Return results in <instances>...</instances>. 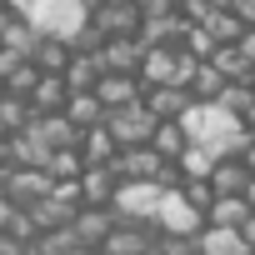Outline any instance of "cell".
I'll return each mask as SVG.
<instances>
[{"label":"cell","mask_w":255,"mask_h":255,"mask_svg":"<svg viewBox=\"0 0 255 255\" xmlns=\"http://www.w3.org/2000/svg\"><path fill=\"white\" fill-rule=\"evenodd\" d=\"M240 120H245V130H250V135H255V100H250V110H245V115H240Z\"/></svg>","instance_id":"31"},{"label":"cell","mask_w":255,"mask_h":255,"mask_svg":"<svg viewBox=\"0 0 255 255\" xmlns=\"http://www.w3.org/2000/svg\"><path fill=\"white\" fill-rule=\"evenodd\" d=\"M40 75H45V70H40L35 60H15V65H10V75H5V90L30 100V95H35V85H40Z\"/></svg>","instance_id":"24"},{"label":"cell","mask_w":255,"mask_h":255,"mask_svg":"<svg viewBox=\"0 0 255 255\" xmlns=\"http://www.w3.org/2000/svg\"><path fill=\"white\" fill-rule=\"evenodd\" d=\"M65 115L80 125V130H95V125H105V105H100V95L95 90H80V95H70V105H65Z\"/></svg>","instance_id":"19"},{"label":"cell","mask_w":255,"mask_h":255,"mask_svg":"<svg viewBox=\"0 0 255 255\" xmlns=\"http://www.w3.org/2000/svg\"><path fill=\"white\" fill-rule=\"evenodd\" d=\"M225 85H230V80H225V75H220V70L210 65V60H200V70H195V85H190V95H195V100H220V90H225Z\"/></svg>","instance_id":"26"},{"label":"cell","mask_w":255,"mask_h":255,"mask_svg":"<svg viewBox=\"0 0 255 255\" xmlns=\"http://www.w3.org/2000/svg\"><path fill=\"white\" fill-rule=\"evenodd\" d=\"M250 180H255V170L245 165V160H220L215 165V175H210V185H215V195H245L250 190Z\"/></svg>","instance_id":"15"},{"label":"cell","mask_w":255,"mask_h":255,"mask_svg":"<svg viewBox=\"0 0 255 255\" xmlns=\"http://www.w3.org/2000/svg\"><path fill=\"white\" fill-rule=\"evenodd\" d=\"M0 95H5V80H0Z\"/></svg>","instance_id":"34"},{"label":"cell","mask_w":255,"mask_h":255,"mask_svg":"<svg viewBox=\"0 0 255 255\" xmlns=\"http://www.w3.org/2000/svg\"><path fill=\"white\" fill-rule=\"evenodd\" d=\"M70 40H60V35H40V45H35V65L45 70V75H65V65H70Z\"/></svg>","instance_id":"21"},{"label":"cell","mask_w":255,"mask_h":255,"mask_svg":"<svg viewBox=\"0 0 255 255\" xmlns=\"http://www.w3.org/2000/svg\"><path fill=\"white\" fill-rule=\"evenodd\" d=\"M75 255H105V250H95V245H80V250H75Z\"/></svg>","instance_id":"32"},{"label":"cell","mask_w":255,"mask_h":255,"mask_svg":"<svg viewBox=\"0 0 255 255\" xmlns=\"http://www.w3.org/2000/svg\"><path fill=\"white\" fill-rule=\"evenodd\" d=\"M90 25H95L105 40H115V35H140L145 15H140V5H135V0H100V5H95V15H90Z\"/></svg>","instance_id":"4"},{"label":"cell","mask_w":255,"mask_h":255,"mask_svg":"<svg viewBox=\"0 0 255 255\" xmlns=\"http://www.w3.org/2000/svg\"><path fill=\"white\" fill-rule=\"evenodd\" d=\"M195 245H200V255H255L250 240L240 230H230V225H205L195 235Z\"/></svg>","instance_id":"10"},{"label":"cell","mask_w":255,"mask_h":255,"mask_svg":"<svg viewBox=\"0 0 255 255\" xmlns=\"http://www.w3.org/2000/svg\"><path fill=\"white\" fill-rule=\"evenodd\" d=\"M115 190H120V175H115L110 165H90V170L80 175V195H85V205H110Z\"/></svg>","instance_id":"13"},{"label":"cell","mask_w":255,"mask_h":255,"mask_svg":"<svg viewBox=\"0 0 255 255\" xmlns=\"http://www.w3.org/2000/svg\"><path fill=\"white\" fill-rule=\"evenodd\" d=\"M30 120H35V105H30L25 95H10V90L0 95V125H5L10 135H20L25 125H30Z\"/></svg>","instance_id":"22"},{"label":"cell","mask_w":255,"mask_h":255,"mask_svg":"<svg viewBox=\"0 0 255 255\" xmlns=\"http://www.w3.org/2000/svg\"><path fill=\"white\" fill-rule=\"evenodd\" d=\"M0 45H5V50H10L15 60H35V45H40V30H35L30 20H20V15H15V20H10V30L0 35Z\"/></svg>","instance_id":"20"},{"label":"cell","mask_w":255,"mask_h":255,"mask_svg":"<svg viewBox=\"0 0 255 255\" xmlns=\"http://www.w3.org/2000/svg\"><path fill=\"white\" fill-rule=\"evenodd\" d=\"M80 155H85V165H110L120 155V140L105 130V125H95V130L80 135Z\"/></svg>","instance_id":"17"},{"label":"cell","mask_w":255,"mask_h":255,"mask_svg":"<svg viewBox=\"0 0 255 255\" xmlns=\"http://www.w3.org/2000/svg\"><path fill=\"white\" fill-rule=\"evenodd\" d=\"M100 0H35V10H30V25L40 35H60V40H75L90 15H95Z\"/></svg>","instance_id":"1"},{"label":"cell","mask_w":255,"mask_h":255,"mask_svg":"<svg viewBox=\"0 0 255 255\" xmlns=\"http://www.w3.org/2000/svg\"><path fill=\"white\" fill-rule=\"evenodd\" d=\"M100 75H105V65H100V55L95 50H75L70 55V65H65V85L80 95V90H95L100 85Z\"/></svg>","instance_id":"12"},{"label":"cell","mask_w":255,"mask_h":255,"mask_svg":"<svg viewBox=\"0 0 255 255\" xmlns=\"http://www.w3.org/2000/svg\"><path fill=\"white\" fill-rule=\"evenodd\" d=\"M5 140H10V130H5V125H0V145H5Z\"/></svg>","instance_id":"33"},{"label":"cell","mask_w":255,"mask_h":255,"mask_svg":"<svg viewBox=\"0 0 255 255\" xmlns=\"http://www.w3.org/2000/svg\"><path fill=\"white\" fill-rule=\"evenodd\" d=\"M240 235H245V240H250V250H255V215H250V220L240 225Z\"/></svg>","instance_id":"30"},{"label":"cell","mask_w":255,"mask_h":255,"mask_svg":"<svg viewBox=\"0 0 255 255\" xmlns=\"http://www.w3.org/2000/svg\"><path fill=\"white\" fill-rule=\"evenodd\" d=\"M235 50L245 55V65H255V30H245V35L235 40Z\"/></svg>","instance_id":"28"},{"label":"cell","mask_w":255,"mask_h":255,"mask_svg":"<svg viewBox=\"0 0 255 255\" xmlns=\"http://www.w3.org/2000/svg\"><path fill=\"white\" fill-rule=\"evenodd\" d=\"M145 105H150L160 120H180V115L195 105V95H190L185 85H150V90H145Z\"/></svg>","instance_id":"11"},{"label":"cell","mask_w":255,"mask_h":255,"mask_svg":"<svg viewBox=\"0 0 255 255\" xmlns=\"http://www.w3.org/2000/svg\"><path fill=\"white\" fill-rule=\"evenodd\" d=\"M95 95H100V105H105V110H120V105L145 100V80H140V75H100Z\"/></svg>","instance_id":"9"},{"label":"cell","mask_w":255,"mask_h":255,"mask_svg":"<svg viewBox=\"0 0 255 255\" xmlns=\"http://www.w3.org/2000/svg\"><path fill=\"white\" fill-rule=\"evenodd\" d=\"M155 125H160V115H155L145 100L120 105V110L105 115V130L120 140V150H125V145H150V140H155Z\"/></svg>","instance_id":"3"},{"label":"cell","mask_w":255,"mask_h":255,"mask_svg":"<svg viewBox=\"0 0 255 255\" xmlns=\"http://www.w3.org/2000/svg\"><path fill=\"white\" fill-rule=\"evenodd\" d=\"M30 250H35V255H75L80 240H75V230L65 225V230H40V240H35Z\"/></svg>","instance_id":"25"},{"label":"cell","mask_w":255,"mask_h":255,"mask_svg":"<svg viewBox=\"0 0 255 255\" xmlns=\"http://www.w3.org/2000/svg\"><path fill=\"white\" fill-rule=\"evenodd\" d=\"M115 225H120V215H115L110 205H85V210L75 215V225H70V230H75V240H80V245H95V250H100V245L110 240V230H115Z\"/></svg>","instance_id":"8"},{"label":"cell","mask_w":255,"mask_h":255,"mask_svg":"<svg viewBox=\"0 0 255 255\" xmlns=\"http://www.w3.org/2000/svg\"><path fill=\"white\" fill-rule=\"evenodd\" d=\"M70 85H65V75H40V85H35V95H30V105H35V115H55V110H65L70 105Z\"/></svg>","instance_id":"14"},{"label":"cell","mask_w":255,"mask_h":255,"mask_svg":"<svg viewBox=\"0 0 255 255\" xmlns=\"http://www.w3.org/2000/svg\"><path fill=\"white\" fill-rule=\"evenodd\" d=\"M50 185H55V180H50L45 170H35V165H20V170H10V175H5V195H10L20 210H30L35 200H45V195H50Z\"/></svg>","instance_id":"7"},{"label":"cell","mask_w":255,"mask_h":255,"mask_svg":"<svg viewBox=\"0 0 255 255\" xmlns=\"http://www.w3.org/2000/svg\"><path fill=\"white\" fill-rule=\"evenodd\" d=\"M150 145H155L165 160H180V155H185V145H190V135H185V125H180V120H160Z\"/></svg>","instance_id":"23"},{"label":"cell","mask_w":255,"mask_h":255,"mask_svg":"<svg viewBox=\"0 0 255 255\" xmlns=\"http://www.w3.org/2000/svg\"><path fill=\"white\" fill-rule=\"evenodd\" d=\"M250 215H255V205H250L245 195H215V205H210L205 220H210V225H230V230H240Z\"/></svg>","instance_id":"18"},{"label":"cell","mask_w":255,"mask_h":255,"mask_svg":"<svg viewBox=\"0 0 255 255\" xmlns=\"http://www.w3.org/2000/svg\"><path fill=\"white\" fill-rule=\"evenodd\" d=\"M145 40L140 35H115V40H105L95 55H100V65H105V75H140V60H145Z\"/></svg>","instance_id":"6"},{"label":"cell","mask_w":255,"mask_h":255,"mask_svg":"<svg viewBox=\"0 0 255 255\" xmlns=\"http://www.w3.org/2000/svg\"><path fill=\"white\" fill-rule=\"evenodd\" d=\"M230 10L240 15V25H245V30H255V0H235Z\"/></svg>","instance_id":"27"},{"label":"cell","mask_w":255,"mask_h":255,"mask_svg":"<svg viewBox=\"0 0 255 255\" xmlns=\"http://www.w3.org/2000/svg\"><path fill=\"white\" fill-rule=\"evenodd\" d=\"M10 20H15V10L5 5V0H0V35H5V30H10Z\"/></svg>","instance_id":"29"},{"label":"cell","mask_w":255,"mask_h":255,"mask_svg":"<svg viewBox=\"0 0 255 255\" xmlns=\"http://www.w3.org/2000/svg\"><path fill=\"white\" fill-rule=\"evenodd\" d=\"M220 160H225L220 150H210V145H195V140H190V145H185V155H180L175 165H180V175H185V180H210Z\"/></svg>","instance_id":"16"},{"label":"cell","mask_w":255,"mask_h":255,"mask_svg":"<svg viewBox=\"0 0 255 255\" xmlns=\"http://www.w3.org/2000/svg\"><path fill=\"white\" fill-rule=\"evenodd\" d=\"M0 190H5V180H0Z\"/></svg>","instance_id":"35"},{"label":"cell","mask_w":255,"mask_h":255,"mask_svg":"<svg viewBox=\"0 0 255 255\" xmlns=\"http://www.w3.org/2000/svg\"><path fill=\"white\" fill-rule=\"evenodd\" d=\"M165 190H170V185H160V180H120L110 210H115L120 220H145V225H155Z\"/></svg>","instance_id":"2"},{"label":"cell","mask_w":255,"mask_h":255,"mask_svg":"<svg viewBox=\"0 0 255 255\" xmlns=\"http://www.w3.org/2000/svg\"><path fill=\"white\" fill-rule=\"evenodd\" d=\"M155 225H160L165 235H200V230H205V215L185 200V190H180V185H170V190H165V200H160Z\"/></svg>","instance_id":"5"}]
</instances>
